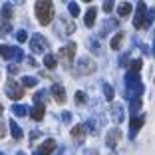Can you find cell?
<instances>
[{"instance_id": "6da1fadb", "label": "cell", "mask_w": 155, "mask_h": 155, "mask_svg": "<svg viewBox=\"0 0 155 155\" xmlns=\"http://www.w3.org/2000/svg\"><path fill=\"white\" fill-rule=\"evenodd\" d=\"M143 94V84L139 82V74L127 72L125 76V97L127 100H135Z\"/></svg>"}, {"instance_id": "7a4b0ae2", "label": "cell", "mask_w": 155, "mask_h": 155, "mask_svg": "<svg viewBox=\"0 0 155 155\" xmlns=\"http://www.w3.org/2000/svg\"><path fill=\"white\" fill-rule=\"evenodd\" d=\"M36 16H38V22L42 26H48L54 18V4L50 0H38L36 2Z\"/></svg>"}, {"instance_id": "3957f363", "label": "cell", "mask_w": 155, "mask_h": 155, "mask_svg": "<svg viewBox=\"0 0 155 155\" xmlns=\"http://www.w3.org/2000/svg\"><path fill=\"white\" fill-rule=\"evenodd\" d=\"M76 48H78V46L74 44V42H70V44L64 46V48H60V52H58L60 62H62V66H64L66 70H70V66H72L74 58H76Z\"/></svg>"}, {"instance_id": "277c9868", "label": "cell", "mask_w": 155, "mask_h": 155, "mask_svg": "<svg viewBox=\"0 0 155 155\" xmlns=\"http://www.w3.org/2000/svg\"><path fill=\"white\" fill-rule=\"evenodd\" d=\"M74 32H76V20H72L70 16H60L58 34H62V36H72Z\"/></svg>"}, {"instance_id": "5b68a950", "label": "cell", "mask_w": 155, "mask_h": 155, "mask_svg": "<svg viewBox=\"0 0 155 155\" xmlns=\"http://www.w3.org/2000/svg\"><path fill=\"white\" fill-rule=\"evenodd\" d=\"M30 50H32L34 54H44V52L48 50V40H46L44 36H40V34H34L32 40H30Z\"/></svg>"}, {"instance_id": "8992f818", "label": "cell", "mask_w": 155, "mask_h": 155, "mask_svg": "<svg viewBox=\"0 0 155 155\" xmlns=\"http://www.w3.org/2000/svg\"><path fill=\"white\" fill-rule=\"evenodd\" d=\"M4 90H6V96H8L10 100H14V101H16V100H20V97L24 96V87L20 86V84H16L14 80H10V82L6 84V86H4Z\"/></svg>"}, {"instance_id": "52a82bcc", "label": "cell", "mask_w": 155, "mask_h": 155, "mask_svg": "<svg viewBox=\"0 0 155 155\" xmlns=\"http://www.w3.org/2000/svg\"><path fill=\"white\" fill-rule=\"evenodd\" d=\"M94 70H96V64H94L90 58H80V64H78V68H76V74L86 76V74H91Z\"/></svg>"}, {"instance_id": "ba28073f", "label": "cell", "mask_w": 155, "mask_h": 155, "mask_svg": "<svg viewBox=\"0 0 155 155\" xmlns=\"http://www.w3.org/2000/svg\"><path fill=\"white\" fill-rule=\"evenodd\" d=\"M145 12H147V6L143 2L137 4V12H135V18H133V26L139 30V28L145 26Z\"/></svg>"}, {"instance_id": "9c48e42d", "label": "cell", "mask_w": 155, "mask_h": 155, "mask_svg": "<svg viewBox=\"0 0 155 155\" xmlns=\"http://www.w3.org/2000/svg\"><path fill=\"white\" fill-rule=\"evenodd\" d=\"M50 91H52V96H54V100L58 101V104H66V90H64V86L54 84Z\"/></svg>"}, {"instance_id": "30bf717a", "label": "cell", "mask_w": 155, "mask_h": 155, "mask_svg": "<svg viewBox=\"0 0 155 155\" xmlns=\"http://www.w3.org/2000/svg\"><path fill=\"white\" fill-rule=\"evenodd\" d=\"M119 137H121V131H119V129L115 127V129H111V131H107V137H105V143H107V145H110L111 149H114V147L119 143Z\"/></svg>"}, {"instance_id": "8fae6325", "label": "cell", "mask_w": 155, "mask_h": 155, "mask_svg": "<svg viewBox=\"0 0 155 155\" xmlns=\"http://www.w3.org/2000/svg\"><path fill=\"white\" fill-rule=\"evenodd\" d=\"M110 111H111V119H114L115 123L123 121V104H114L110 107Z\"/></svg>"}, {"instance_id": "7c38bea8", "label": "cell", "mask_w": 155, "mask_h": 155, "mask_svg": "<svg viewBox=\"0 0 155 155\" xmlns=\"http://www.w3.org/2000/svg\"><path fill=\"white\" fill-rule=\"evenodd\" d=\"M44 114H46V105L44 104H36L32 110H30V115H32L34 121H42V119H44Z\"/></svg>"}, {"instance_id": "4fadbf2b", "label": "cell", "mask_w": 155, "mask_h": 155, "mask_svg": "<svg viewBox=\"0 0 155 155\" xmlns=\"http://www.w3.org/2000/svg\"><path fill=\"white\" fill-rule=\"evenodd\" d=\"M54 149H56V141L54 139H46V141L40 145V151H38V153L40 155H50Z\"/></svg>"}, {"instance_id": "5bb4252c", "label": "cell", "mask_w": 155, "mask_h": 155, "mask_svg": "<svg viewBox=\"0 0 155 155\" xmlns=\"http://www.w3.org/2000/svg\"><path fill=\"white\" fill-rule=\"evenodd\" d=\"M141 125H143V117H137L135 115V117L131 119V129H129V137H131V139L137 135V131L141 129Z\"/></svg>"}, {"instance_id": "9a60e30c", "label": "cell", "mask_w": 155, "mask_h": 155, "mask_svg": "<svg viewBox=\"0 0 155 155\" xmlns=\"http://www.w3.org/2000/svg\"><path fill=\"white\" fill-rule=\"evenodd\" d=\"M96 16H97V8H96V6H91V8L86 12V16H84V20H86V26H87V28L94 26V22H96Z\"/></svg>"}, {"instance_id": "2e32d148", "label": "cell", "mask_w": 155, "mask_h": 155, "mask_svg": "<svg viewBox=\"0 0 155 155\" xmlns=\"http://www.w3.org/2000/svg\"><path fill=\"white\" fill-rule=\"evenodd\" d=\"M117 26H119V20H117V18L105 20V24L101 26V32H100V36H105V34L110 32V30H114V28H117Z\"/></svg>"}, {"instance_id": "e0dca14e", "label": "cell", "mask_w": 155, "mask_h": 155, "mask_svg": "<svg viewBox=\"0 0 155 155\" xmlns=\"http://www.w3.org/2000/svg\"><path fill=\"white\" fill-rule=\"evenodd\" d=\"M117 14L121 16V18L129 16V14H131V4H129V2H121V4L117 6Z\"/></svg>"}, {"instance_id": "ac0fdd59", "label": "cell", "mask_w": 155, "mask_h": 155, "mask_svg": "<svg viewBox=\"0 0 155 155\" xmlns=\"http://www.w3.org/2000/svg\"><path fill=\"white\" fill-rule=\"evenodd\" d=\"M0 56H2L4 60H10V58L14 56V48H12V46L2 44V46H0Z\"/></svg>"}, {"instance_id": "d6986e66", "label": "cell", "mask_w": 155, "mask_h": 155, "mask_svg": "<svg viewBox=\"0 0 155 155\" xmlns=\"http://www.w3.org/2000/svg\"><path fill=\"white\" fill-rule=\"evenodd\" d=\"M84 133H86L84 125H76V127H72V137H74V139H78L80 143H82V139H84Z\"/></svg>"}, {"instance_id": "ffe728a7", "label": "cell", "mask_w": 155, "mask_h": 155, "mask_svg": "<svg viewBox=\"0 0 155 155\" xmlns=\"http://www.w3.org/2000/svg\"><path fill=\"white\" fill-rule=\"evenodd\" d=\"M10 131H12L14 139H22V129H20V125L16 121H12V119H10Z\"/></svg>"}, {"instance_id": "44dd1931", "label": "cell", "mask_w": 155, "mask_h": 155, "mask_svg": "<svg viewBox=\"0 0 155 155\" xmlns=\"http://www.w3.org/2000/svg\"><path fill=\"white\" fill-rule=\"evenodd\" d=\"M28 111H30V110H28L26 105H20V104L12 105V114H14V115H18V117H24V115H26Z\"/></svg>"}, {"instance_id": "7402d4cb", "label": "cell", "mask_w": 155, "mask_h": 155, "mask_svg": "<svg viewBox=\"0 0 155 155\" xmlns=\"http://www.w3.org/2000/svg\"><path fill=\"white\" fill-rule=\"evenodd\" d=\"M10 32H12V24H10V22H6V20H2V22H0V38L8 36Z\"/></svg>"}, {"instance_id": "603a6c76", "label": "cell", "mask_w": 155, "mask_h": 155, "mask_svg": "<svg viewBox=\"0 0 155 155\" xmlns=\"http://www.w3.org/2000/svg\"><path fill=\"white\" fill-rule=\"evenodd\" d=\"M131 101V105H129V111L133 114V117L137 115V111L141 110V97H135V100H129Z\"/></svg>"}, {"instance_id": "cb8c5ba5", "label": "cell", "mask_w": 155, "mask_h": 155, "mask_svg": "<svg viewBox=\"0 0 155 155\" xmlns=\"http://www.w3.org/2000/svg\"><path fill=\"white\" fill-rule=\"evenodd\" d=\"M12 14H14V10H12V4H8V2H6V4L2 6V18H4L6 22H10V18H12Z\"/></svg>"}, {"instance_id": "d4e9b609", "label": "cell", "mask_w": 155, "mask_h": 155, "mask_svg": "<svg viewBox=\"0 0 155 155\" xmlns=\"http://www.w3.org/2000/svg\"><path fill=\"white\" fill-rule=\"evenodd\" d=\"M38 84V78H34V76H24L22 78V86L24 87H34Z\"/></svg>"}, {"instance_id": "484cf974", "label": "cell", "mask_w": 155, "mask_h": 155, "mask_svg": "<svg viewBox=\"0 0 155 155\" xmlns=\"http://www.w3.org/2000/svg\"><path fill=\"white\" fill-rule=\"evenodd\" d=\"M121 42H123V32H117L114 38H111V48H114V50H119Z\"/></svg>"}, {"instance_id": "4316f807", "label": "cell", "mask_w": 155, "mask_h": 155, "mask_svg": "<svg viewBox=\"0 0 155 155\" xmlns=\"http://www.w3.org/2000/svg\"><path fill=\"white\" fill-rule=\"evenodd\" d=\"M44 66H46L48 70H54V68H56V58H54L52 54H46V56H44Z\"/></svg>"}, {"instance_id": "83f0119b", "label": "cell", "mask_w": 155, "mask_h": 155, "mask_svg": "<svg viewBox=\"0 0 155 155\" xmlns=\"http://www.w3.org/2000/svg\"><path fill=\"white\" fill-rule=\"evenodd\" d=\"M141 66H143L141 60H133L131 64H129V72H131V74H139V72H141Z\"/></svg>"}, {"instance_id": "f1b7e54d", "label": "cell", "mask_w": 155, "mask_h": 155, "mask_svg": "<svg viewBox=\"0 0 155 155\" xmlns=\"http://www.w3.org/2000/svg\"><path fill=\"white\" fill-rule=\"evenodd\" d=\"M104 96L107 101L114 100V86H110V84H104Z\"/></svg>"}, {"instance_id": "f546056e", "label": "cell", "mask_w": 155, "mask_h": 155, "mask_svg": "<svg viewBox=\"0 0 155 155\" xmlns=\"http://www.w3.org/2000/svg\"><path fill=\"white\" fill-rule=\"evenodd\" d=\"M84 129H86L87 133H91V135H97V127H96V121H94V119H90V121L84 125Z\"/></svg>"}, {"instance_id": "4dcf8cb0", "label": "cell", "mask_w": 155, "mask_h": 155, "mask_svg": "<svg viewBox=\"0 0 155 155\" xmlns=\"http://www.w3.org/2000/svg\"><path fill=\"white\" fill-rule=\"evenodd\" d=\"M68 12L72 14V16H78V14H80V4H76V2H70V4H68Z\"/></svg>"}, {"instance_id": "1f68e13d", "label": "cell", "mask_w": 155, "mask_h": 155, "mask_svg": "<svg viewBox=\"0 0 155 155\" xmlns=\"http://www.w3.org/2000/svg\"><path fill=\"white\" fill-rule=\"evenodd\" d=\"M12 58H14V62L18 64V62H22V60H24V52L20 50V48H14V56H12Z\"/></svg>"}, {"instance_id": "d6a6232c", "label": "cell", "mask_w": 155, "mask_h": 155, "mask_svg": "<svg viewBox=\"0 0 155 155\" xmlns=\"http://www.w3.org/2000/svg\"><path fill=\"white\" fill-rule=\"evenodd\" d=\"M42 100H46V90H40V91L34 94V101L36 104H42Z\"/></svg>"}, {"instance_id": "836d02e7", "label": "cell", "mask_w": 155, "mask_h": 155, "mask_svg": "<svg viewBox=\"0 0 155 155\" xmlns=\"http://www.w3.org/2000/svg\"><path fill=\"white\" fill-rule=\"evenodd\" d=\"M153 16H155V8H151V10L145 12V26H149V24L153 22Z\"/></svg>"}, {"instance_id": "e575fe53", "label": "cell", "mask_w": 155, "mask_h": 155, "mask_svg": "<svg viewBox=\"0 0 155 155\" xmlns=\"http://www.w3.org/2000/svg\"><path fill=\"white\" fill-rule=\"evenodd\" d=\"M76 104L78 105L86 104V94H84V91H76Z\"/></svg>"}, {"instance_id": "d590c367", "label": "cell", "mask_w": 155, "mask_h": 155, "mask_svg": "<svg viewBox=\"0 0 155 155\" xmlns=\"http://www.w3.org/2000/svg\"><path fill=\"white\" fill-rule=\"evenodd\" d=\"M16 40L22 44V42H26V40H28V34L24 32V30H18V34H16Z\"/></svg>"}, {"instance_id": "8d00e7d4", "label": "cell", "mask_w": 155, "mask_h": 155, "mask_svg": "<svg viewBox=\"0 0 155 155\" xmlns=\"http://www.w3.org/2000/svg\"><path fill=\"white\" fill-rule=\"evenodd\" d=\"M114 2H111V0H107V2H104V10H105V12H107V14H110L111 12V10H114Z\"/></svg>"}, {"instance_id": "74e56055", "label": "cell", "mask_w": 155, "mask_h": 155, "mask_svg": "<svg viewBox=\"0 0 155 155\" xmlns=\"http://www.w3.org/2000/svg\"><path fill=\"white\" fill-rule=\"evenodd\" d=\"M62 121L70 123V121H72V114H70V111H64V114H62Z\"/></svg>"}, {"instance_id": "f35d334b", "label": "cell", "mask_w": 155, "mask_h": 155, "mask_svg": "<svg viewBox=\"0 0 155 155\" xmlns=\"http://www.w3.org/2000/svg\"><path fill=\"white\" fill-rule=\"evenodd\" d=\"M127 60H129V56H127V54H123L121 58H119V66H121V68H123V66H127Z\"/></svg>"}, {"instance_id": "ab89813d", "label": "cell", "mask_w": 155, "mask_h": 155, "mask_svg": "<svg viewBox=\"0 0 155 155\" xmlns=\"http://www.w3.org/2000/svg\"><path fill=\"white\" fill-rule=\"evenodd\" d=\"M90 46H91V50L96 52V54L100 52V46H97V42H96V40H90Z\"/></svg>"}, {"instance_id": "60d3db41", "label": "cell", "mask_w": 155, "mask_h": 155, "mask_svg": "<svg viewBox=\"0 0 155 155\" xmlns=\"http://www.w3.org/2000/svg\"><path fill=\"white\" fill-rule=\"evenodd\" d=\"M26 64H28V66H32V68H36V66H38V62H36L34 58H28V62H26Z\"/></svg>"}, {"instance_id": "b9f144b4", "label": "cell", "mask_w": 155, "mask_h": 155, "mask_svg": "<svg viewBox=\"0 0 155 155\" xmlns=\"http://www.w3.org/2000/svg\"><path fill=\"white\" fill-rule=\"evenodd\" d=\"M8 72H10V76H12V74H16V72H18V66H12V64H10L8 66Z\"/></svg>"}, {"instance_id": "7bdbcfd3", "label": "cell", "mask_w": 155, "mask_h": 155, "mask_svg": "<svg viewBox=\"0 0 155 155\" xmlns=\"http://www.w3.org/2000/svg\"><path fill=\"white\" fill-rule=\"evenodd\" d=\"M6 135V129H4V123L0 121V137H4Z\"/></svg>"}, {"instance_id": "ee69618b", "label": "cell", "mask_w": 155, "mask_h": 155, "mask_svg": "<svg viewBox=\"0 0 155 155\" xmlns=\"http://www.w3.org/2000/svg\"><path fill=\"white\" fill-rule=\"evenodd\" d=\"M16 155H26V153H24V151H18V153H16Z\"/></svg>"}, {"instance_id": "f6af8a7d", "label": "cell", "mask_w": 155, "mask_h": 155, "mask_svg": "<svg viewBox=\"0 0 155 155\" xmlns=\"http://www.w3.org/2000/svg\"><path fill=\"white\" fill-rule=\"evenodd\" d=\"M0 115H2V104H0Z\"/></svg>"}, {"instance_id": "bcb514c9", "label": "cell", "mask_w": 155, "mask_h": 155, "mask_svg": "<svg viewBox=\"0 0 155 155\" xmlns=\"http://www.w3.org/2000/svg\"><path fill=\"white\" fill-rule=\"evenodd\" d=\"M34 155H40V153H38V151H36V153H34Z\"/></svg>"}, {"instance_id": "7dc6e473", "label": "cell", "mask_w": 155, "mask_h": 155, "mask_svg": "<svg viewBox=\"0 0 155 155\" xmlns=\"http://www.w3.org/2000/svg\"><path fill=\"white\" fill-rule=\"evenodd\" d=\"M0 155H4V153H0Z\"/></svg>"}]
</instances>
